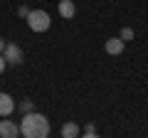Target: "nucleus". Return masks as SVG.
Segmentation results:
<instances>
[{
	"label": "nucleus",
	"mask_w": 148,
	"mask_h": 138,
	"mask_svg": "<svg viewBox=\"0 0 148 138\" xmlns=\"http://www.w3.org/2000/svg\"><path fill=\"white\" fill-rule=\"evenodd\" d=\"M12 111H15V101H12V96L5 94V91H0V116H10Z\"/></svg>",
	"instance_id": "39448f33"
},
{
	"label": "nucleus",
	"mask_w": 148,
	"mask_h": 138,
	"mask_svg": "<svg viewBox=\"0 0 148 138\" xmlns=\"http://www.w3.org/2000/svg\"><path fill=\"white\" fill-rule=\"evenodd\" d=\"M86 133H96V126H94V123H86Z\"/></svg>",
	"instance_id": "f8f14e48"
},
{
	"label": "nucleus",
	"mask_w": 148,
	"mask_h": 138,
	"mask_svg": "<svg viewBox=\"0 0 148 138\" xmlns=\"http://www.w3.org/2000/svg\"><path fill=\"white\" fill-rule=\"evenodd\" d=\"M82 138H99V133H84Z\"/></svg>",
	"instance_id": "4468645a"
},
{
	"label": "nucleus",
	"mask_w": 148,
	"mask_h": 138,
	"mask_svg": "<svg viewBox=\"0 0 148 138\" xmlns=\"http://www.w3.org/2000/svg\"><path fill=\"white\" fill-rule=\"evenodd\" d=\"M27 25H30L32 32H45V30H49L52 20H49V15L45 10H30V15H27Z\"/></svg>",
	"instance_id": "f03ea898"
},
{
	"label": "nucleus",
	"mask_w": 148,
	"mask_h": 138,
	"mask_svg": "<svg viewBox=\"0 0 148 138\" xmlns=\"http://www.w3.org/2000/svg\"><path fill=\"white\" fill-rule=\"evenodd\" d=\"M119 37H121L123 42H126V40H133V30H131V27H123V30H121V35H119Z\"/></svg>",
	"instance_id": "1a4fd4ad"
},
{
	"label": "nucleus",
	"mask_w": 148,
	"mask_h": 138,
	"mask_svg": "<svg viewBox=\"0 0 148 138\" xmlns=\"http://www.w3.org/2000/svg\"><path fill=\"white\" fill-rule=\"evenodd\" d=\"M123 44H126V42H123L121 37H109L104 47H106V52H109V54H114V57H116V54L123 52Z\"/></svg>",
	"instance_id": "423d86ee"
},
{
	"label": "nucleus",
	"mask_w": 148,
	"mask_h": 138,
	"mask_svg": "<svg viewBox=\"0 0 148 138\" xmlns=\"http://www.w3.org/2000/svg\"><path fill=\"white\" fill-rule=\"evenodd\" d=\"M20 133L25 138H47L49 136V121H47V116H42V113H37V111L25 113L22 121H20Z\"/></svg>",
	"instance_id": "f257e3e1"
},
{
	"label": "nucleus",
	"mask_w": 148,
	"mask_h": 138,
	"mask_svg": "<svg viewBox=\"0 0 148 138\" xmlns=\"http://www.w3.org/2000/svg\"><path fill=\"white\" fill-rule=\"evenodd\" d=\"M5 44H8V42H5L3 37H0V54H3V49H5Z\"/></svg>",
	"instance_id": "2eb2a0df"
},
{
	"label": "nucleus",
	"mask_w": 148,
	"mask_h": 138,
	"mask_svg": "<svg viewBox=\"0 0 148 138\" xmlns=\"http://www.w3.org/2000/svg\"><path fill=\"white\" fill-rule=\"evenodd\" d=\"M17 15H20V17H27V15H30V8H27V5H20V8H17Z\"/></svg>",
	"instance_id": "9b49d317"
},
{
	"label": "nucleus",
	"mask_w": 148,
	"mask_h": 138,
	"mask_svg": "<svg viewBox=\"0 0 148 138\" xmlns=\"http://www.w3.org/2000/svg\"><path fill=\"white\" fill-rule=\"evenodd\" d=\"M20 111H22V113H30V111H32V101H30V99H25V101L20 104Z\"/></svg>",
	"instance_id": "9d476101"
},
{
	"label": "nucleus",
	"mask_w": 148,
	"mask_h": 138,
	"mask_svg": "<svg viewBox=\"0 0 148 138\" xmlns=\"http://www.w3.org/2000/svg\"><path fill=\"white\" fill-rule=\"evenodd\" d=\"M3 57H5L8 64H22L25 62V54H22V49L17 47V44H5V49H3Z\"/></svg>",
	"instance_id": "7ed1b4c3"
},
{
	"label": "nucleus",
	"mask_w": 148,
	"mask_h": 138,
	"mask_svg": "<svg viewBox=\"0 0 148 138\" xmlns=\"http://www.w3.org/2000/svg\"><path fill=\"white\" fill-rule=\"evenodd\" d=\"M20 136V126L10 118H3L0 121V138H17Z\"/></svg>",
	"instance_id": "20e7f679"
},
{
	"label": "nucleus",
	"mask_w": 148,
	"mask_h": 138,
	"mask_svg": "<svg viewBox=\"0 0 148 138\" xmlns=\"http://www.w3.org/2000/svg\"><path fill=\"white\" fill-rule=\"evenodd\" d=\"M74 12H77V8H74V0H59V15L62 17H74Z\"/></svg>",
	"instance_id": "0eeeda50"
},
{
	"label": "nucleus",
	"mask_w": 148,
	"mask_h": 138,
	"mask_svg": "<svg viewBox=\"0 0 148 138\" xmlns=\"http://www.w3.org/2000/svg\"><path fill=\"white\" fill-rule=\"evenodd\" d=\"M62 138H79V126L74 121H67L62 126Z\"/></svg>",
	"instance_id": "6e6552de"
},
{
	"label": "nucleus",
	"mask_w": 148,
	"mask_h": 138,
	"mask_svg": "<svg viewBox=\"0 0 148 138\" xmlns=\"http://www.w3.org/2000/svg\"><path fill=\"white\" fill-rule=\"evenodd\" d=\"M5 64H8V62H5V57L0 54V74H3V69H5Z\"/></svg>",
	"instance_id": "ddd939ff"
}]
</instances>
